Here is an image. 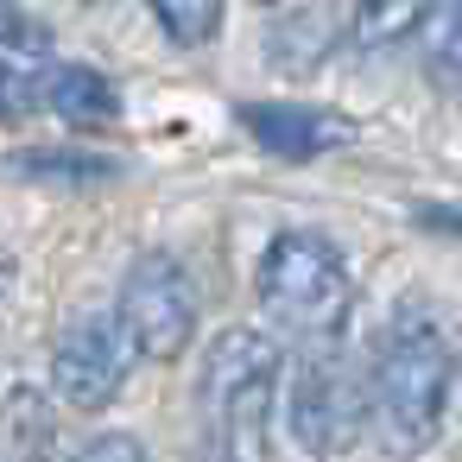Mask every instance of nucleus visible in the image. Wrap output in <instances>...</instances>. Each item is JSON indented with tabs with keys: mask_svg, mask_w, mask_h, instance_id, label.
I'll return each mask as SVG.
<instances>
[{
	"mask_svg": "<svg viewBox=\"0 0 462 462\" xmlns=\"http://www.w3.org/2000/svg\"><path fill=\"white\" fill-rule=\"evenodd\" d=\"M449 380H456V355L437 310L405 298L380 323L374 367H367V411L386 424L393 443H424L449 411Z\"/></svg>",
	"mask_w": 462,
	"mask_h": 462,
	"instance_id": "obj_1",
	"label": "nucleus"
},
{
	"mask_svg": "<svg viewBox=\"0 0 462 462\" xmlns=\"http://www.w3.org/2000/svg\"><path fill=\"white\" fill-rule=\"evenodd\" d=\"M254 298L260 310L273 317V329H291V336H336L342 317H348V260L329 235L317 228H279L266 247H260V266H254Z\"/></svg>",
	"mask_w": 462,
	"mask_h": 462,
	"instance_id": "obj_2",
	"label": "nucleus"
},
{
	"mask_svg": "<svg viewBox=\"0 0 462 462\" xmlns=\"http://www.w3.org/2000/svg\"><path fill=\"white\" fill-rule=\"evenodd\" d=\"M279 374H285V355H279V336L260 329V323H235L222 329L209 348H203V411L222 437V449H254L266 437V418H273V399H279Z\"/></svg>",
	"mask_w": 462,
	"mask_h": 462,
	"instance_id": "obj_3",
	"label": "nucleus"
},
{
	"mask_svg": "<svg viewBox=\"0 0 462 462\" xmlns=\"http://www.w3.org/2000/svg\"><path fill=\"white\" fill-rule=\"evenodd\" d=\"M285 424L298 437V449L310 456H336L367 430V367L336 342H310L304 361L285 380Z\"/></svg>",
	"mask_w": 462,
	"mask_h": 462,
	"instance_id": "obj_4",
	"label": "nucleus"
},
{
	"mask_svg": "<svg viewBox=\"0 0 462 462\" xmlns=\"http://www.w3.org/2000/svg\"><path fill=\"white\" fill-rule=\"evenodd\" d=\"M197 317H203V291L190 279V266L165 247L140 254L121 279L115 298V323L134 348V361H171L197 342Z\"/></svg>",
	"mask_w": 462,
	"mask_h": 462,
	"instance_id": "obj_5",
	"label": "nucleus"
},
{
	"mask_svg": "<svg viewBox=\"0 0 462 462\" xmlns=\"http://www.w3.org/2000/svg\"><path fill=\"white\" fill-rule=\"evenodd\" d=\"M127 374H134V348H127L115 310L77 317L51 348V393L70 411H108L115 393L127 386Z\"/></svg>",
	"mask_w": 462,
	"mask_h": 462,
	"instance_id": "obj_6",
	"label": "nucleus"
},
{
	"mask_svg": "<svg viewBox=\"0 0 462 462\" xmlns=\"http://www.w3.org/2000/svg\"><path fill=\"white\" fill-rule=\"evenodd\" d=\"M241 127L279 159H317V152L348 140V121H336L323 108H298V102H247Z\"/></svg>",
	"mask_w": 462,
	"mask_h": 462,
	"instance_id": "obj_7",
	"label": "nucleus"
},
{
	"mask_svg": "<svg viewBox=\"0 0 462 462\" xmlns=\"http://www.w3.org/2000/svg\"><path fill=\"white\" fill-rule=\"evenodd\" d=\"M32 102L64 115V121H83V127H102V121L121 115V89L89 64H58V70L32 77Z\"/></svg>",
	"mask_w": 462,
	"mask_h": 462,
	"instance_id": "obj_8",
	"label": "nucleus"
},
{
	"mask_svg": "<svg viewBox=\"0 0 462 462\" xmlns=\"http://www.w3.org/2000/svg\"><path fill=\"white\" fill-rule=\"evenodd\" d=\"M342 26H348V14H336V7L279 14V20H273V58H279L285 70H310V64H323V51L336 45Z\"/></svg>",
	"mask_w": 462,
	"mask_h": 462,
	"instance_id": "obj_9",
	"label": "nucleus"
},
{
	"mask_svg": "<svg viewBox=\"0 0 462 462\" xmlns=\"http://www.w3.org/2000/svg\"><path fill=\"white\" fill-rule=\"evenodd\" d=\"M152 26L165 32V39H178L184 51H203V45H216V32H222V7H184V0H171V7H152Z\"/></svg>",
	"mask_w": 462,
	"mask_h": 462,
	"instance_id": "obj_10",
	"label": "nucleus"
},
{
	"mask_svg": "<svg viewBox=\"0 0 462 462\" xmlns=\"http://www.w3.org/2000/svg\"><path fill=\"white\" fill-rule=\"evenodd\" d=\"M45 45H51V32H45L39 14L0 7V58H7V64H20V58H45Z\"/></svg>",
	"mask_w": 462,
	"mask_h": 462,
	"instance_id": "obj_11",
	"label": "nucleus"
},
{
	"mask_svg": "<svg viewBox=\"0 0 462 462\" xmlns=\"http://www.w3.org/2000/svg\"><path fill=\"white\" fill-rule=\"evenodd\" d=\"M70 462H146V443H140L134 430H102V437H89Z\"/></svg>",
	"mask_w": 462,
	"mask_h": 462,
	"instance_id": "obj_12",
	"label": "nucleus"
},
{
	"mask_svg": "<svg viewBox=\"0 0 462 462\" xmlns=\"http://www.w3.org/2000/svg\"><path fill=\"white\" fill-rule=\"evenodd\" d=\"M26 108H39V102H32V70L0 58V121H20Z\"/></svg>",
	"mask_w": 462,
	"mask_h": 462,
	"instance_id": "obj_13",
	"label": "nucleus"
}]
</instances>
